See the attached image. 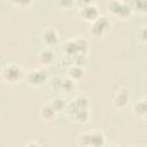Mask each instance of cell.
Wrapping results in <instances>:
<instances>
[{"mask_svg":"<svg viewBox=\"0 0 147 147\" xmlns=\"http://www.w3.org/2000/svg\"><path fill=\"white\" fill-rule=\"evenodd\" d=\"M109 9H110L111 11H114L115 14L123 15V16L130 14V8H129L126 5L121 3V2H118V1H113V2L109 5Z\"/></svg>","mask_w":147,"mask_h":147,"instance_id":"obj_1","label":"cell"},{"mask_svg":"<svg viewBox=\"0 0 147 147\" xmlns=\"http://www.w3.org/2000/svg\"><path fill=\"white\" fill-rule=\"evenodd\" d=\"M5 77L8 79V80H16L20 76H21V70L20 68H17L16 65H8L5 71Z\"/></svg>","mask_w":147,"mask_h":147,"instance_id":"obj_2","label":"cell"},{"mask_svg":"<svg viewBox=\"0 0 147 147\" xmlns=\"http://www.w3.org/2000/svg\"><path fill=\"white\" fill-rule=\"evenodd\" d=\"M108 25H109V23H108V21L106 20V17H100V18L94 23V25H93V32H94L95 34H101V33L108 28Z\"/></svg>","mask_w":147,"mask_h":147,"instance_id":"obj_3","label":"cell"},{"mask_svg":"<svg viewBox=\"0 0 147 147\" xmlns=\"http://www.w3.org/2000/svg\"><path fill=\"white\" fill-rule=\"evenodd\" d=\"M45 78H46L45 72H42L40 70H33L29 75V80L32 84H41L45 80Z\"/></svg>","mask_w":147,"mask_h":147,"instance_id":"obj_4","label":"cell"},{"mask_svg":"<svg viewBox=\"0 0 147 147\" xmlns=\"http://www.w3.org/2000/svg\"><path fill=\"white\" fill-rule=\"evenodd\" d=\"M82 14H83V16H84L86 20H93V18L96 17L98 10H96V8H95L94 6L88 5V6H85V7L83 8Z\"/></svg>","mask_w":147,"mask_h":147,"instance_id":"obj_5","label":"cell"},{"mask_svg":"<svg viewBox=\"0 0 147 147\" xmlns=\"http://www.w3.org/2000/svg\"><path fill=\"white\" fill-rule=\"evenodd\" d=\"M44 40L48 44V45H53L57 41V34L54 30L52 29H48L44 32Z\"/></svg>","mask_w":147,"mask_h":147,"instance_id":"obj_6","label":"cell"},{"mask_svg":"<svg viewBox=\"0 0 147 147\" xmlns=\"http://www.w3.org/2000/svg\"><path fill=\"white\" fill-rule=\"evenodd\" d=\"M103 141H105V138H103V136L101 133L96 132V133L91 134V145L101 146V145H103Z\"/></svg>","mask_w":147,"mask_h":147,"instance_id":"obj_7","label":"cell"},{"mask_svg":"<svg viewBox=\"0 0 147 147\" xmlns=\"http://www.w3.org/2000/svg\"><path fill=\"white\" fill-rule=\"evenodd\" d=\"M65 52H67L69 55H76L77 53H79L77 42H76V41H69V42L65 45Z\"/></svg>","mask_w":147,"mask_h":147,"instance_id":"obj_8","label":"cell"},{"mask_svg":"<svg viewBox=\"0 0 147 147\" xmlns=\"http://www.w3.org/2000/svg\"><path fill=\"white\" fill-rule=\"evenodd\" d=\"M53 60V53L48 49L46 51H42L41 54H40V61L42 63H49L51 61Z\"/></svg>","mask_w":147,"mask_h":147,"instance_id":"obj_9","label":"cell"},{"mask_svg":"<svg viewBox=\"0 0 147 147\" xmlns=\"http://www.w3.org/2000/svg\"><path fill=\"white\" fill-rule=\"evenodd\" d=\"M54 113H55V110L52 106H45L41 110V115H42L44 118H52Z\"/></svg>","mask_w":147,"mask_h":147,"instance_id":"obj_10","label":"cell"},{"mask_svg":"<svg viewBox=\"0 0 147 147\" xmlns=\"http://www.w3.org/2000/svg\"><path fill=\"white\" fill-rule=\"evenodd\" d=\"M76 117L79 122H85L88 117V114L86 111V108L85 109H79L78 111H76Z\"/></svg>","mask_w":147,"mask_h":147,"instance_id":"obj_11","label":"cell"},{"mask_svg":"<svg viewBox=\"0 0 147 147\" xmlns=\"http://www.w3.org/2000/svg\"><path fill=\"white\" fill-rule=\"evenodd\" d=\"M134 6L141 11L147 10V0H134Z\"/></svg>","mask_w":147,"mask_h":147,"instance_id":"obj_12","label":"cell"},{"mask_svg":"<svg viewBox=\"0 0 147 147\" xmlns=\"http://www.w3.org/2000/svg\"><path fill=\"white\" fill-rule=\"evenodd\" d=\"M52 107L54 108V110L59 111V110H61L64 107V102L61 99H54L53 102H52Z\"/></svg>","mask_w":147,"mask_h":147,"instance_id":"obj_13","label":"cell"},{"mask_svg":"<svg viewBox=\"0 0 147 147\" xmlns=\"http://www.w3.org/2000/svg\"><path fill=\"white\" fill-rule=\"evenodd\" d=\"M82 74H83V71H82V69L79 67H74L70 70V76L74 77V78H80Z\"/></svg>","mask_w":147,"mask_h":147,"instance_id":"obj_14","label":"cell"},{"mask_svg":"<svg viewBox=\"0 0 147 147\" xmlns=\"http://www.w3.org/2000/svg\"><path fill=\"white\" fill-rule=\"evenodd\" d=\"M126 100H127V95L123 94V93H119L116 98V103H119V106H123V105H125Z\"/></svg>","mask_w":147,"mask_h":147,"instance_id":"obj_15","label":"cell"},{"mask_svg":"<svg viewBox=\"0 0 147 147\" xmlns=\"http://www.w3.org/2000/svg\"><path fill=\"white\" fill-rule=\"evenodd\" d=\"M71 87H72V84H71V82H70V80H64V82H62V88H64V90L69 91Z\"/></svg>","mask_w":147,"mask_h":147,"instance_id":"obj_16","label":"cell"},{"mask_svg":"<svg viewBox=\"0 0 147 147\" xmlns=\"http://www.w3.org/2000/svg\"><path fill=\"white\" fill-rule=\"evenodd\" d=\"M59 2L62 7H69L72 3V0H59Z\"/></svg>","mask_w":147,"mask_h":147,"instance_id":"obj_17","label":"cell"},{"mask_svg":"<svg viewBox=\"0 0 147 147\" xmlns=\"http://www.w3.org/2000/svg\"><path fill=\"white\" fill-rule=\"evenodd\" d=\"M14 2L18 3V5H28L31 2V0H13Z\"/></svg>","mask_w":147,"mask_h":147,"instance_id":"obj_18","label":"cell"},{"mask_svg":"<svg viewBox=\"0 0 147 147\" xmlns=\"http://www.w3.org/2000/svg\"><path fill=\"white\" fill-rule=\"evenodd\" d=\"M93 0H79V3L80 5H84V6H88Z\"/></svg>","mask_w":147,"mask_h":147,"instance_id":"obj_19","label":"cell"},{"mask_svg":"<svg viewBox=\"0 0 147 147\" xmlns=\"http://www.w3.org/2000/svg\"><path fill=\"white\" fill-rule=\"evenodd\" d=\"M141 37H142V39H147V29H144V30H142Z\"/></svg>","mask_w":147,"mask_h":147,"instance_id":"obj_20","label":"cell"}]
</instances>
